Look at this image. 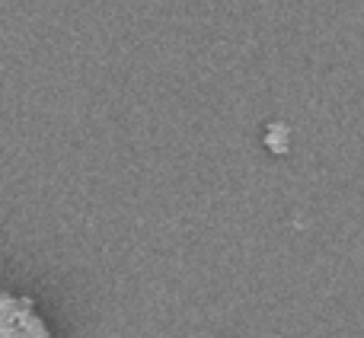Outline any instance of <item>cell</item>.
<instances>
[]
</instances>
